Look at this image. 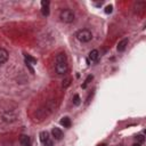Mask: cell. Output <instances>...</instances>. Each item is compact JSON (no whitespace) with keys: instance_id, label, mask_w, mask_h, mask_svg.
Listing matches in <instances>:
<instances>
[{"instance_id":"obj_7","label":"cell","mask_w":146,"mask_h":146,"mask_svg":"<svg viewBox=\"0 0 146 146\" xmlns=\"http://www.w3.org/2000/svg\"><path fill=\"white\" fill-rule=\"evenodd\" d=\"M9 58V55H8V51L3 48H0V65H2L8 61Z\"/></svg>"},{"instance_id":"obj_2","label":"cell","mask_w":146,"mask_h":146,"mask_svg":"<svg viewBox=\"0 0 146 146\" xmlns=\"http://www.w3.org/2000/svg\"><path fill=\"white\" fill-rule=\"evenodd\" d=\"M54 109H55L54 102H49L47 105H45L44 107H41V109L38 110V112H37V114L35 115L39 118V120H42V119H45L46 116H48L50 113L53 112Z\"/></svg>"},{"instance_id":"obj_13","label":"cell","mask_w":146,"mask_h":146,"mask_svg":"<svg viewBox=\"0 0 146 146\" xmlns=\"http://www.w3.org/2000/svg\"><path fill=\"white\" fill-rule=\"evenodd\" d=\"M61 124L64 126V128H70L71 127V119L67 118V116H64L61 120Z\"/></svg>"},{"instance_id":"obj_4","label":"cell","mask_w":146,"mask_h":146,"mask_svg":"<svg viewBox=\"0 0 146 146\" xmlns=\"http://www.w3.org/2000/svg\"><path fill=\"white\" fill-rule=\"evenodd\" d=\"M59 18H61L62 22L70 24V23H72L74 21L75 15L71 9H63L62 12H61V14H59Z\"/></svg>"},{"instance_id":"obj_21","label":"cell","mask_w":146,"mask_h":146,"mask_svg":"<svg viewBox=\"0 0 146 146\" xmlns=\"http://www.w3.org/2000/svg\"><path fill=\"white\" fill-rule=\"evenodd\" d=\"M98 146H106V145H105V144H99Z\"/></svg>"},{"instance_id":"obj_17","label":"cell","mask_w":146,"mask_h":146,"mask_svg":"<svg viewBox=\"0 0 146 146\" xmlns=\"http://www.w3.org/2000/svg\"><path fill=\"white\" fill-rule=\"evenodd\" d=\"M112 10H113V6H112V5L106 6V8H105V13H106V14H111V13H112Z\"/></svg>"},{"instance_id":"obj_5","label":"cell","mask_w":146,"mask_h":146,"mask_svg":"<svg viewBox=\"0 0 146 146\" xmlns=\"http://www.w3.org/2000/svg\"><path fill=\"white\" fill-rule=\"evenodd\" d=\"M39 137H40V142L42 143L44 146H54L53 140L50 139V137H49V135H48L47 131H41Z\"/></svg>"},{"instance_id":"obj_11","label":"cell","mask_w":146,"mask_h":146,"mask_svg":"<svg viewBox=\"0 0 146 146\" xmlns=\"http://www.w3.org/2000/svg\"><path fill=\"white\" fill-rule=\"evenodd\" d=\"M19 143H21V146H31L30 137L26 136V135H22V136H21V138H19Z\"/></svg>"},{"instance_id":"obj_16","label":"cell","mask_w":146,"mask_h":146,"mask_svg":"<svg viewBox=\"0 0 146 146\" xmlns=\"http://www.w3.org/2000/svg\"><path fill=\"white\" fill-rule=\"evenodd\" d=\"M80 103H81L80 96H79V95H74V96H73V104H74L75 106H78V105H80Z\"/></svg>"},{"instance_id":"obj_1","label":"cell","mask_w":146,"mask_h":146,"mask_svg":"<svg viewBox=\"0 0 146 146\" xmlns=\"http://www.w3.org/2000/svg\"><path fill=\"white\" fill-rule=\"evenodd\" d=\"M55 70H56L57 74H66V72L68 70V63L67 57L64 53L57 54L56 59H55Z\"/></svg>"},{"instance_id":"obj_10","label":"cell","mask_w":146,"mask_h":146,"mask_svg":"<svg viewBox=\"0 0 146 146\" xmlns=\"http://www.w3.org/2000/svg\"><path fill=\"white\" fill-rule=\"evenodd\" d=\"M51 134H53V136L55 137V139L57 140H61L63 138V131L59 129V128H53V130H51Z\"/></svg>"},{"instance_id":"obj_15","label":"cell","mask_w":146,"mask_h":146,"mask_svg":"<svg viewBox=\"0 0 146 146\" xmlns=\"http://www.w3.org/2000/svg\"><path fill=\"white\" fill-rule=\"evenodd\" d=\"M93 79H94L93 75H88L87 79H86V81H84V83L82 84V88H83V89H86V88H87V86L90 83V81H93Z\"/></svg>"},{"instance_id":"obj_19","label":"cell","mask_w":146,"mask_h":146,"mask_svg":"<svg viewBox=\"0 0 146 146\" xmlns=\"http://www.w3.org/2000/svg\"><path fill=\"white\" fill-rule=\"evenodd\" d=\"M70 81H71V79H70V78H66L65 81H63V87H64V88L67 87L68 84H70Z\"/></svg>"},{"instance_id":"obj_3","label":"cell","mask_w":146,"mask_h":146,"mask_svg":"<svg viewBox=\"0 0 146 146\" xmlns=\"http://www.w3.org/2000/svg\"><path fill=\"white\" fill-rule=\"evenodd\" d=\"M75 37L80 42H89L93 39V33L88 30V29H82L80 31L77 32Z\"/></svg>"},{"instance_id":"obj_20","label":"cell","mask_w":146,"mask_h":146,"mask_svg":"<svg viewBox=\"0 0 146 146\" xmlns=\"http://www.w3.org/2000/svg\"><path fill=\"white\" fill-rule=\"evenodd\" d=\"M139 145H140V144H138V143H137V144H134L132 146H139Z\"/></svg>"},{"instance_id":"obj_14","label":"cell","mask_w":146,"mask_h":146,"mask_svg":"<svg viewBox=\"0 0 146 146\" xmlns=\"http://www.w3.org/2000/svg\"><path fill=\"white\" fill-rule=\"evenodd\" d=\"M24 56H25V62L30 63L31 65H32V64H33V65H34V64H37V59L34 58V57H32L31 55H29V54H25Z\"/></svg>"},{"instance_id":"obj_6","label":"cell","mask_w":146,"mask_h":146,"mask_svg":"<svg viewBox=\"0 0 146 146\" xmlns=\"http://www.w3.org/2000/svg\"><path fill=\"white\" fill-rule=\"evenodd\" d=\"M1 119L5 122H14L16 120V115L12 112V111H7L1 114Z\"/></svg>"},{"instance_id":"obj_12","label":"cell","mask_w":146,"mask_h":146,"mask_svg":"<svg viewBox=\"0 0 146 146\" xmlns=\"http://www.w3.org/2000/svg\"><path fill=\"white\" fill-rule=\"evenodd\" d=\"M98 56H99V53H98V50H97V49H94V50H91V51L89 53V59L91 61V62L97 61Z\"/></svg>"},{"instance_id":"obj_18","label":"cell","mask_w":146,"mask_h":146,"mask_svg":"<svg viewBox=\"0 0 146 146\" xmlns=\"http://www.w3.org/2000/svg\"><path fill=\"white\" fill-rule=\"evenodd\" d=\"M137 140H138V144H143L144 143V136L143 135H138V136H137Z\"/></svg>"},{"instance_id":"obj_9","label":"cell","mask_w":146,"mask_h":146,"mask_svg":"<svg viewBox=\"0 0 146 146\" xmlns=\"http://www.w3.org/2000/svg\"><path fill=\"white\" fill-rule=\"evenodd\" d=\"M128 44H129V40H128V39H123V40H121L118 44V47H116L118 51H120V53L124 51L126 48H127V46H128Z\"/></svg>"},{"instance_id":"obj_8","label":"cell","mask_w":146,"mask_h":146,"mask_svg":"<svg viewBox=\"0 0 146 146\" xmlns=\"http://www.w3.org/2000/svg\"><path fill=\"white\" fill-rule=\"evenodd\" d=\"M41 13L44 16H48L49 15V1H41Z\"/></svg>"}]
</instances>
